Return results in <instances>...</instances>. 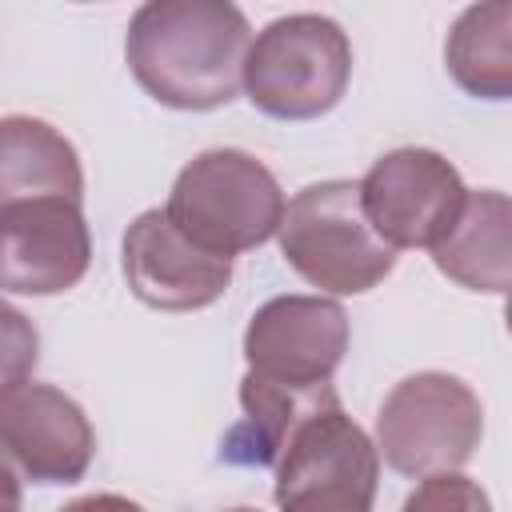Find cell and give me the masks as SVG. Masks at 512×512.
<instances>
[{
	"label": "cell",
	"mask_w": 512,
	"mask_h": 512,
	"mask_svg": "<svg viewBox=\"0 0 512 512\" xmlns=\"http://www.w3.org/2000/svg\"><path fill=\"white\" fill-rule=\"evenodd\" d=\"M480 436V396L448 372L404 376L376 412V456L408 480L460 472L480 448Z\"/></svg>",
	"instance_id": "5"
},
{
	"label": "cell",
	"mask_w": 512,
	"mask_h": 512,
	"mask_svg": "<svg viewBox=\"0 0 512 512\" xmlns=\"http://www.w3.org/2000/svg\"><path fill=\"white\" fill-rule=\"evenodd\" d=\"M124 280L132 296L160 312H196L232 284V260L196 248L164 208L140 212L124 232Z\"/></svg>",
	"instance_id": "11"
},
{
	"label": "cell",
	"mask_w": 512,
	"mask_h": 512,
	"mask_svg": "<svg viewBox=\"0 0 512 512\" xmlns=\"http://www.w3.org/2000/svg\"><path fill=\"white\" fill-rule=\"evenodd\" d=\"M88 412L56 384L24 380L0 392V464L32 484H76L92 468Z\"/></svg>",
	"instance_id": "8"
},
{
	"label": "cell",
	"mask_w": 512,
	"mask_h": 512,
	"mask_svg": "<svg viewBox=\"0 0 512 512\" xmlns=\"http://www.w3.org/2000/svg\"><path fill=\"white\" fill-rule=\"evenodd\" d=\"M332 384H288L260 372L240 380V420L220 440V460L240 468H276L288 436L320 408L336 404Z\"/></svg>",
	"instance_id": "12"
},
{
	"label": "cell",
	"mask_w": 512,
	"mask_h": 512,
	"mask_svg": "<svg viewBox=\"0 0 512 512\" xmlns=\"http://www.w3.org/2000/svg\"><path fill=\"white\" fill-rule=\"evenodd\" d=\"M360 184V208L372 232L392 248H432L464 208V180L436 148H392Z\"/></svg>",
	"instance_id": "7"
},
{
	"label": "cell",
	"mask_w": 512,
	"mask_h": 512,
	"mask_svg": "<svg viewBox=\"0 0 512 512\" xmlns=\"http://www.w3.org/2000/svg\"><path fill=\"white\" fill-rule=\"evenodd\" d=\"M92 232L80 204L60 196L0 208V292L56 296L84 280Z\"/></svg>",
	"instance_id": "9"
},
{
	"label": "cell",
	"mask_w": 512,
	"mask_h": 512,
	"mask_svg": "<svg viewBox=\"0 0 512 512\" xmlns=\"http://www.w3.org/2000/svg\"><path fill=\"white\" fill-rule=\"evenodd\" d=\"M448 76L476 100L512 96V4L488 0L456 16L444 40Z\"/></svg>",
	"instance_id": "15"
},
{
	"label": "cell",
	"mask_w": 512,
	"mask_h": 512,
	"mask_svg": "<svg viewBox=\"0 0 512 512\" xmlns=\"http://www.w3.org/2000/svg\"><path fill=\"white\" fill-rule=\"evenodd\" d=\"M248 16L228 0H148L132 12L124 60L164 108L212 112L240 96Z\"/></svg>",
	"instance_id": "1"
},
{
	"label": "cell",
	"mask_w": 512,
	"mask_h": 512,
	"mask_svg": "<svg viewBox=\"0 0 512 512\" xmlns=\"http://www.w3.org/2000/svg\"><path fill=\"white\" fill-rule=\"evenodd\" d=\"M296 276L328 296H364L396 268V252L372 232L356 180H320L284 200L276 228Z\"/></svg>",
	"instance_id": "3"
},
{
	"label": "cell",
	"mask_w": 512,
	"mask_h": 512,
	"mask_svg": "<svg viewBox=\"0 0 512 512\" xmlns=\"http://www.w3.org/2000/svg\"><path fill=\"white\" fill-rule=\"evenodd\" d=\"M348 352V312L328 296H272L244 328L248 372L288 384H332Z\"/></svg>",
	"instance_id": "10"
},
{
	"label": "cell",
	"mask_w": 512,
	"mask_h": 512,
	"mask_svg": "<svg viewBox=\"0 0 512 512\" xmlns=\"http://www.w3.org/2000/svg\"><path fill=\"white\" fill-rule=\"evenodd\" d=\"M348 80V32L320 12H292L256 32L240 88L272 120H316L344 100Z\"/></svg>",
	"instance_id": "4"
},
{
	"label": "cell",
	"mask_w": 512,
	"mask_h": 512,
	"mask_svg": "<svg viewBox=\"0 0 512 512\" xmlns=\"http://www.w3.org/2000/svg\"><path fill=\"white\" fill-rule=\"evenodd\" d=\"M332 512H352V508H332Z\"/></svg>",
	"instance_id": "22"
},
{
	"label": "cell",
	"mask_w": 512,
	"mask_h": 512,
	"mask_svg": "<svg viewBox=\"0 0 512 512\" xmlns=\"http://www.w3.org/2000/svg\"><path fill=\"white\" fill-rule=\"evenodd\" d=\"M228 512H260V508H228Z\"/></svg>",
	"instance_id": "21"
},
{
	"label": "cell",
	"mask_w": 512,
	"mask_h": 512,
	"mask_svg": "<svg viewBox=\"0 0 512 512\" xmlns=\"http://www.w3.org/2000/svg\"><path fill=\"white\" fill-rule=\"evenodd\" d=\"M60 196L84 200V168L72 140L40 116H0V208Z\"/></svg>",
	"instance_id": "13"
},
{
	"label": "cell",
	"mask_w": 512,
	"mask_h": 512,
	"mask_svg": "<svg viewBox=\"0 0 512 512\" xmlns=\"http://www.w3.org/2000/svg\"><path fill=\"white\" fill-rule=\"evenodd\" d=\"M60 512H144V508L128 496H116V492H92V496L68 500Z\"/></svg>",
	"instance_id": "18"
},
{
	"label": "cell",
	"mask_w": 512,
	"mask_h": 512,
	"mask_svg": "<svg viewBox=\"0 0 512 512\" xmlns=\"http://www.w3.org/2000/svg\"><path fill=\"white\" fill-rule=\"evenodd\" d=\"M380 456L372 436L336 404L312 412L280 448L272 496L280 512H372Z\"/></svg>",
	"instance_id": "6"
},
{
	"label": "cell",
	"mask_w": 512,
	"mask_h": 512,
	"mask_svg": "<svg viewBox=\"0 0 512 512\" xmlns=\"http://www.w3.org/2000/svg\"><path fill=\"white\" fill-rule=\"evenodd\" d=\"M40 360V332L36 324L0 296V392L32 380V368Z\"/></svg>",
	"instance_id": "17"
},
{
	"label": "cell",
	"mask_w": 512,
	"mask_h": 512,
	"mask_svg": "<svg viewBox=\"0 0 512 512\" xmlns=\"http://www.w3.org/2000/svg\"><path fill=\"white\" fill-rule=\"evenodd\" d=\"M0 504H20V480L4 464H0Z\"/></svg>",
	"instance_id": "19"
},
{
	"label": "cell",
	"mask_w": 512,
	"mask_h": 512,
	"mask_svg": "<svg viewBox=\"0 0 512 512\" xmlns=\"http://www.w3.org/2000/svg\"><path fill=\"white\" fill-rule=\"evenodd\" d=\"M0 512H20V504H0Z\"/></svg>",
	"instance_id": "20"
},
{
	"label": "cell",
	"mask_w": 512,
	"mask_h": 512,
	"mask_svg": "<svg viewBox=\"0 0 512 512\" xmlns=\"http://www.w3.org/2000/svg\"><path fill=\"white\" fill-rule=\"evenodd\" d=\"M400 512H492V500L488 492L464 476V472H436V476H424Z\"/></svg>",
	"instance_id": "16"
},
{
	"label": "cell",
	"mask_w": 512,
	"mask_h": 512,
	"mask_svg": "<svg viewBox=\"0 0 512 512\" xmlns=\"http://www.w3.org/2000/svg\"><path fill=\"white\" fill-rule=\"evenodd\" d=\"M508 224H512V204L504 192H496V188L468 192L448 236L428 248L432 264L468 292L504 296L508 276H512Z\"/></svg>",
	"instance_id": "14"
},
{
	"label": "cell",
	"mask_w": 512,
	"mask_h": 512,
	"mask_svg": "<svg viewBox=\"0 0 512 512\" xmlns=\"http://www.w3.org/2000/svg\"><path fill=\"white\" fill-rule=\"evenodd\" d=\"M164 216L196 248L232 260L276 236L284 192L252 152L208 148L176 172Z\"/></svg>",
	"instance_id": "2"
}]
</instances>
